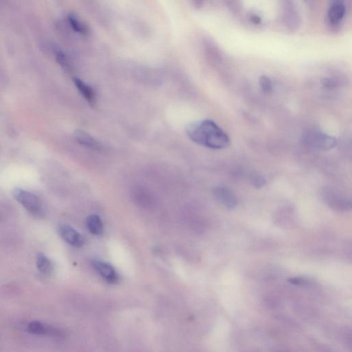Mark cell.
<instances>
[{
	"instance_id": "obj_1",
	"label": "cell",
	"mask_w": 352,
	"mask_h": 352,
	"mask_svg": "<svg viewBox=\"0 0 352 352\" xmlns=\"http://www.w3.org/2000/svg\"><path fill=\"white\" fill-rule=\"evenodd\" d=\"M187 133L194 143L210 149H224L230 143L226 131L211 120L191 123L187 127Z\"/></svg>"
},
{
	"instance_id": "obj_2",
	"label": "cell",
	"mask_w": 352,
	"mask_h": 352,
	"mask_svg": "<svg viewBox=\"0 0 352 352\" xmlns=\"http://www.w3.org/2000/svg\"><path fill=\"white\" fill-rule=\"evenodd\" d=\"M13 195L15 200L32 215L40 216L43 212L41 201L37 196L30 192L15 189L13 190Z\"/></svg>"
},
{
	"instance_id": "obj_3",
	"label": "cell",
	"mask_w": 352,
	"mask_h": 352,
	"mask_svg": "<svg viewBox=\"0 0 352 352\" xmlns=\"http://www.w3.org/2000/svg\"><path fill=\"white\" fill-rule=\"evenodd\" d=\"M92 266L99 274L110 284H118L120 281L119 273L112 265L101 260L92 261Z\"/></svg>"
},
{
	"instance_id": "obj_4",
	"label": "cell",
	"mask_w": 352,
	"mask_h": 352,
	"mask_svg": "<svg viewBox=\"0 0 352 352\" xmlns=\"http://www.w3.org/2000/svg\"><path fill=\"white\" fill-rule=\"evenodd\" d=\"M213 193L216 199L228 209H234L238 206V198L227 188L222 187V186L216 187L214 188Z\"/></svg>"
},
{
	"instance_id": "obj_5",
	"label": "cell",
	"mask_w": 352,
	"mask_h": 352,
	"mask_svg": "<svg viewBox=\"0 0 352 352\" xmlns=\"http://www.w3.org/2000/svg\"><path fill=\"white\" fill-rule=\"evenodd\" d=\"M58 232L66 242L74 247H82L84 244V238L82 234L70 226L62 224L58 228Z\"/></svg>"
},
{
	"instance_id": "obj_6",
	"label": "cell",
	"mask_w": 352,
	"mask_h": 352,
	"mask_svg": "<svg viewBox=\"0 0 352 352\" xmlns=\"http://www.w3.org/2000/svg\"><path fill=\"white\" fill-rule=\"evenodd\" d=\"M325 200L328 205L335 210H347L351 208V201L335 192H327L325 194Z\"/></svg>"
},
{
	"instance_id": "obj_7",
	"label": "cell",
	"mask_w": 352,
	"mask_h": 352,
	"mask_svg": "<svg viewBox=\"0 0 352 352\" xmlns=\"http://www.w3.org/2000/svg\"><path fill=\"white\" fill-rule=\"evenodd\" d=\"M345 5L343 2L339 0L333 2L327 10V18L329 22L333 24L340 23L345 16Z\"/></svg>"
},
{
	"instance_id": "obj_8",
	"label": "cell",
	"mask_w": 352,
	"mask_h": 352,
	"mask_svg": "<svg viewBox=\"0 0 352 352\" xmlns=\"http://www.w3.org/2000/svg\"><path fill=\"white\" fill-rule=\"evenodd\" d=\"M308 140V142L313 147L317 149H323V150H328V149H333L337 144L335 139H334L333 138L325 134H319V133L311 135Z\"/></svg>"
},
{
	"instance_id": "obj_9",
	"label": "cell",
	"mask_w": 352,
	"mask_h": 352,
	"mask_svg": "<svg viewBox=\"0 0 352 352\" xmlns=\"http://www.w3.org/2000/svg\"><path fill=\"white\" fill-rule=\"evenodd\" d=\"M74 136L76 141L81 145L88 147L89 149H94V150H99L102 148V145L101 143L94 139L92 135L86 132V131L78 130L74 133Z\"/></svg>"
},
{
	"instance_id": "obj_10",
	"label": "cell",
	"mask_w": 352,
	"mask_h": 352,
	"mask_svg": "<svg viewBox=\"0 0 352 352\" xmlns=\"http://www.w3.org/2000/svg\"><path fill=\"white\" fill-rule=\"evenodd\" d=\"M74 84L77 88L79 92L81 93V94L91 104H93L95 101V93L93 89L89 86L88 85L85 84L84 82L80 79H74Z\"/></svg>"
},
{
	"instance_id": "obj_11",
	"label": "cell",
	"mask_w": 352,
	"mask_h": 352,
	"mask_svg": "<svg viewBox=\"0 0 352 352\" xmlns=\"http://www.w3.org/2000/svg\"><path fill=\"white\" fill-rule=\"evenodd\" d=\"M87 226L89 231L94 236L103 233V224L100 217L97 215H91L87 218Z\"/></svg>"
},
{
	"instance_id": "obj_12",
	"label": "cell",
	"mask_w": 352,
	"mask_h": 352,
	"mask_svg": "<svg viewBox=\"0 0 352 352\" xmlns=\"http://www.w3.org/2000/svg\"><path fill=\"white\" fill-rule=\"evenodd\" d=\"M37 267L42 274L49 275L53 271V264L43 253H38L37 256Z\"/></svg>"
},
{
	"instance_id": "obj_13",
	"label": "cell",
	"mask_w": 352,
	"mask_h": 352,
	"mask_svg": "<svg viewBox=\"0 0 352 352\" xmlns=\"http://www.w3.org/2000/svg\"><path fill=\"white\" fill-rule=\"evenodd\" d=\"M69 23L74 31L78 32V33L82 34H86L88 32V26L79 19L77 16L74 15V14H70L68 15Z\"/></svg>"
},
{
	"instance_id": "obj_14",
	"label": "cell",
	"mask_w": 352,
	"mask_h": 352,
	"mask_svg": "<svg viewBox=\"0 0 352 352\" xmlns=\"http://www.w3.org/2000/svg\"><path fill=\"white\" fill-rule=\"evenodd\" d=\"M49 330L48 327L40 321H32L28 325V331L32 335H44Z\"/></svg>"
},
{
	"instance_id": "obj_15",
	"label": "cell",
	"mask_w": 352,
	"mask_h": 352,
	"mask_svg": "<svg viewBox=\"0 0 352 352\" xmlns=\"http://www.w3.org/2000/svg\"><path fill=\"white\" fill-rule=\"evenodd\" d=\"M288 281L290 284L295 285V286H305V285H308L310 283V281L308 279L303 277H290L288 279Z\"/></svg>"
},
{
	"instance_id": "obj_16",
	"label": "cell",
	"mask_w": 352,
	"mask_h": 352,
	"mask_svg": "<svg viewBox=\"0 0 352 352\" xmlns=\"http://www.w3.org/2000/svg\"><path fill=\"white\" fill-rule=\"evenodd\" d=\"M260 84L262 87V90L265 92H270L272 90V82L270 79L267 77L266 76H262L260 80Z\"/></svg>"
},
{
	"instance_id": "obj_17",
	"label": "cell",
	"mask_w": 352,
	"mask_h": 352,
	"mask_svg": "<svg viewBox=\"0 0 352 352\" xmlns=\"http://www.w3.org/2000/svg\"><path fill=\"white\" fill-rule=\"evenodd\" d=\"M56 58H57L58 62L60 63V65H62V67L66 69L69 68L68 60H67L66 56L62 52H56Z\"/></svg>"
},
{
	"instance_id": "obj_18",
	"label": "cell",
	"mask_w": 352,
	"mask_h": 352,
	"mask_svg": "<svg viewBox=\"0 0 352 352\" xmlns=\"http://www.w3.org/2000/svg\"><path fill=\"white\" fill-rule=\"evenodd\" d=\"M252 183H253L254 186H256V188L260 189V188L262 187L263 186L265 185L266 181H265V179L264 178L262 177V176L257 175L252 179Z\"/></svg>"
}]
</instances>
